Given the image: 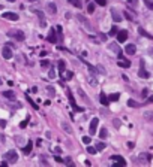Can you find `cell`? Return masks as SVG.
<instances>
[{"label": "cell", "mask_w": 153, "mask_h": 167, "mask_svg": "<svg viewBox=\"0 0 153 167\" xmlns=\"http://www.w3.org/2000/svg\"><path fill=\"white\" fill-rule=\"evenodd\" d=\"M98 69H99V72H101V73H105V70H104L102 66H98Z\"/></svg>", "instance_id": "obj_52"}, {"label": "cell", "mask_w": 153, "mask_h": 167, "mask_svg": "<svg viewBox=\"0 0 153 167\" xmlns=\"http://www.w3.org/2000/svg\"><path fill=\"white\" fill-rule=\"evenodd\" d=\"M99 137H101V139H107V137H108V131H107V128H102L101 131H99Z\"/></svg>", "instance_id": "obj_25"}, {"label": "cell", "mask_w": 153, "mask_h": 167, "mask_svg": "<svg viewBox=\"0 0 153 167\" xmlns=\"http://www.w3.org/2000/svg\"><path fill=\"white\" fill-rule=\"evenodd\" d=\"M95 2H96L99 6H105V3H107V2H105V0H95Z\"/></svg>", "instance_id": "obj_43"}, {"label": "cell", "mask_w": 153, "mask_h": 167, "mask_svg": "<svg viewBox=\"0 0 153 167\" xmlns=\"http://www.w3.org/2000/svg\"><path fill=\"white\" fill-rule=\"evenodd\" d=\"M113 124H114V127H117V128H119V127L122 125V122L119 121V119H114V122H113Z\"/></svg>", "instance_id": "obj_45"}, {"label": "cell", "mask_w": 153, "mask_h": 167, "mask_svg": "<svg viewBox=\"0 0 153 167\" xmlns=\"http://www.w3.org/2000/svg\"><path fill=\"white\" fill-rule=\"evenodd\" d=\"M62 128L66 131V133H72V128H71V125L68 122H62Z\"/></svg>", "instance_id": "obj_24"}, {"label": "cell", "mask_w": 153, "mask_h": 167, "mask_svg": "<svg viewBox=\"0 0 153 167\" xmlns=\"http://www.w3.org/2000/svg\"><path fill=\"white\" fill-rule=\"evenodd\" d=\"M0 127H2V128H5V127H6V121H5V119L0 121Z\"/></svg>", "instance_id": "obj_48"}, {"label": "cell", "mask_w": 153, "mask_h": 167, "mask_svg": "<svg viewBox=\"0 0 153 167\" xmlns=\"http://www.w3.org/2000/svg\"><path fill=\"white\" fill-rule=\"evenodd\" d=\"M65 61H63V60H60V61H59V73H62L63 70H65Z\"/></svg>", "instance_id": "obj_29"}, {"label": "cell", "mask_w": 153, "mask_h": 167, "mask_svg": "<svg viewBox=\"0 0 153 167\" xmlns=\"http://www.w3.org/2000/svg\"><path fill=\"white\" fill-rule=\"evenodd\" d=\"M108 48H110L113 52H116V54L119 55V58H123V57H122V51H120V48H119V43L113 42V43H110V45H108Z\"/></svg>", "instance_id": "obj_5"}, {"label": "cell", "mask_w": 153, "mask_h": 167, "mask_svg": "<svg viewBox=\"0 0 153 167\" xmlns=\"http://www.w3.org/2000/svg\"><path fill=\"white\" fill-rule=\"evenodd\" d=\"M32 148H33V143H32V142H27V145L24 146L23 152L26 154V155H27V154H30V152H32Z\"/></svg>", "instance_id": "obj_16"}, {"label": "cell", "mask_w": 153, "mask_h": 167, "mask_svg": "<svg viewBox=\"0 0 153 167\" xmlns=\"http://www.w3.org/2000/svg\"><path fill=\"white\" fill-rule=\"evenodd\" d=\"M119 98H120V94H117V92H114V94L110 96V100H111V102H117Z\"/></svg>", "instance_id": "obj_30"}, {"label": "cell", "mask_w": 153, "mask_h": 167, "mask_svg": "<svg viewBox=\"0 0 153 167\" xmlns=\"http://www.w3.org/2000/svg\"><path fill=\"white\" fill-rule=\"evenodd\" d=\"M78 19H80V23H83L84 24V27L87 29V30H92L93 27H92V24H90V21L86 17H83V15H78Z\"/></svg>", "instance_id": "obj_7"}, {"label": "cell", "mask_w": 153, "mask_h": 167, "mask_svg": "<svg viewBox=\"0 0 153 167\" xmlns=\"http://www.w3.org/2000/svg\"><path fill=\"white\" fill-rule=\"evenodd\" d=\"M143 2L146 3V6H147V8H149V9H153V3L150 2V0H143Z\"/></svg>", "instance_id": "obj_37"}, {"label": "cell", "mask_w": 153, "mask_h": 167, "mask_svg": "<svg viewBox=\"0 0 153 167\" xmlns=\"http://www.w3.org/2000/svg\"><path fill=\"white\" fill-rule=\"evenodd\" d=\"M104 148H105V143H104V142H99V143L96 145V151H102Z\"/></svg>", "instance_id": "obj_34"}, {"label": "cell", "mask_w": 153, "mask_h": 167, "mask_svg": "<svg viewBox=\"0 0 153 167\" xmlns=\"http://www.w3.org/2000/svg\"><path fill=\"white\" fill-rule=\"evenodd\" d=\"M26 98H27V102H29V103L32 104V108H33V109H35V110H38V109H39V106H38V104H36L35 102H33V100H32V98H30L29 96H26Z\"/></svg>", "instance_id": "obj_26"}, {"label": "cell", "mask_w": 153, "mask_h": 167, "mask_svg": "<svg viewBox=\"0 0 153 167\" xmlns=\"http://www.w3.org/2000/svg\"><path fill=\"white\" fill-rule=\"evenodd\" d=\"M89 81H90V85H93V86H95V85L98 84V82H96V79H93V78H90Z\"/></svg>", "instance_id": "obj_46"}, {"label": "cell", "mask_w": 153, "mask_h": 167, "mask_svg": "<svg viewBox=\"0 0 153 167\" xmlns=\"http://www.w3.org/2000/svg\"><path fill=\"white\" fill-rule=\"evenodd\" d=\"M47 9H48V12L51 15H56L57 14V6H56V3H48L47 5Z\"/></svg>", "instance_id": "obj_13"}, {"label": "cell", "mask_w": 153, "mask_h": 167, "mask_svg": "<svg viewBox=\"0 0 153 167\" xmlns=\"http://www.w3.org/2000/svg\"><path fill=\"white\" fill-rule=\"evenodd\" d=\"M3 96H5L6 98H11V100H15V92H14V91H11V90H8V91H5V92H3Z\"/></svg>", "instance_id": "obj_15"}, {"label": "cell", "mask_w": 153, "mask_h": 167, "mask_svg": "<svg viewBox=\"0 0 153 167\" xmlns=\"http://www.w3.org/2000/svg\"><path fill=\"white\" fill-rule=\"evenodd\" d=\"M47 91H48V96H51V97L56 96V88H54L53 85H48V86H47Z\"/></svg>", "instance_id": "obj_19"}, {"label": "cell", "mask_w": 153, "mask_h": 167, "mask_svg": "<svg viewBox=\"0 0 153 167\" xmlns=\"http://www.w3.org/2000/svg\"><path fill=\"white\" fill-rule=\"evenodd\" d=\"M68 2H69L72 6H75V8H81V6H83L81 0H68Z\"/></svg>", "instance_id": "obj_22"}, {"label": "cell", "mask_w": 153, "mask_h": 167, "mask_svg": "<svg viewBox=\"0 0 153 167\" xmlns=\"http://www.w3.org/2000/svg\"><path fill=\"white\" fill-rule=\"evenodd\" d=\"M87 12H89V14H93V12H95V5H93V3H90L87 6Z\"/></svg>", "instance_id": "obj_33"}, {"label": "cell", "mask_w": 153, "mask_h": 167, "mask_svg": "<svg viewBox=\"0 0 153 167\" xmlns=\"http://www.w3.org/2000/svg\"><path fill=\"white\" fill-rule=\"evenodd\" d=\"M125 17H126V19H129V21H131V19H134V17H132L128 11H125Z\"/></svg>", "instance_id": "obj_42"}, {"label": "cell", "mask_w": 153, "mask_h": 167, "mask_svg": "<svg viewBox=\"0 0 153 167\" xmlns=\"http://www.w3.org/2000/svg\"><path fill=\"white\" fill-rule=\"evenodd\" d=\"M111 161L117 163V166H119V164H120V166H126V160H125L123 157H120V155H113V157H111Z\"/></svg>", "instance_id": "obj_6"}, {"label": "cell", "mask_w": 153, "mask_h": 167, "mask_svg": "<svg viewBox=\"0 0 153 167\" xmlns=\"http://www.w3.org/2000/svg\"><path fill=\"white\" fill-rule=\"evenodd\" d=\"M134 146H135V143H134V142H128V148H131V149H132Z\"/></svg>", "instance_id": "obj_50"}, {"label": "cell", "mask_w": 153, "mask_h": 167, "mask_svg": "<svg viewBox=\"0 0 153 167\" xmlns=\"http://www.w3.org/2000/svg\"><path fill=\"white\" fill-rule=\"evenodd\" d=\"M8 2H11V3H14V2H15V0H8Z\"/></svg>", "instance_id": "obj_57"}, {"label": "cell", "mask_w": 153, "mask_h": 167, "mask_svg": "<svg viewBox=\"0 0 153 167\" xmlns=\"http://www.w3.org/2000/svg\"><path fill=\"white\" fill-rule=\"evenodd\" d=\"M65 163L68 164V166H72V160L71 158H65Z\"/></svg>", "instance_id": "obj_47"}, {"label": "cell", "mask_w": 153, "mask_h": 167, "mask_svg": "<svg viewBox=\"0 0 153 167\" xmlns=\"http://www.w3.org/2000/svg\"><path fill=\"white\" fill-rule=\"evenodd\" d=\"M48 42H51V43H56L57 42V36H56V30L54 29H51L50 30V35H48Z\"/></svg>", "instance_id": "obj_12"}, {"label": "cell", "mask_w": 153, "mask_h": 167, "mask_svg": "<svg viewBox=\"0 0 153 167\" xmlns=\"http://www.w3.org/2000/svg\"><path fill=\"white\" fill-rule=\"evenodd\" d=\"M0 166H2V167H8V161H6V160H5V161H3L2 164H0Z\"/></svg>", "instance_id": "obj_54"}, {"label": "cell", "mask_w": 153, "mask_h": 167, "mask_svg": "<svg viewBox=\"0 0 153 167\" xmlns=\"http://www.w3.org/2000/svg\"><path fill=\"white\" fill-rule=\"evenodd\" d=\"M87 152H89V154H92V155H95V154H96L98 151H96V148H93V146H87Z\"/></svg>", "instance_id": "obj_32"}, {"label": "cell", "mask_w": 153, "mask_h": 167, "mask_svg": "<svg viewBox=\"0 0 153 167\" xmlns=\"http://www.w3.org/2000/svg\"><path fill=\"white\" fill-rule=\"evenodd\" d=\"M98 125H99V118H93L90 121V127H89V134L93 136L98 130Z\"/></svg>", "instance_id": "obj_2"}, {"label": "cell", "mask_w": 153, "mask_h": 167, "mask_svg": "<svg viewBox=\"0 0 153 167\" xmlns=\"http://www.w3.org/2000/svg\"><path fill=\"white\" fill-rule=\"evenodd\" d=\"M81 142H83L84 145H89V143L92 142V139H90V136H83V137H81Z\"/></svg>", "instance_id": "obj_28"}, {"label": "cell", "mask_w": 153, "mask_h": 167, "mask_svg": "<svg viewBox=\"0 0 153 167\" xmlns=\"http://www.w3.org/2000/svg\"><path fill=\"white\" fill-rule=\"evenodd\" d=\"M54 160H56L57 163H62V161H63V160H62L60 157H59V155H56V157H54Z\"/></svg>", "instance_id": "obj_49"}, {"label": "cell", "mask_w": 153, "mask_h": 167, "mask_svg": "<svg viewBox=\"0 0 153 167\" xmlns=\"http://www.w3.org/2000/svg\"><path fill=\"white\" fill-rule=\"evenodd\" d=\"M9 36L15 37L17 41H24V39H26V36H24V33H23V31H14V33H11V31H9Z\"/></svg>", "instance_id": "obj_11"}, {"label": "cell", "mask_w": 153, "mask_h": 167, "mask_svg": "<svg viewBox=\"0 0 153 167\" xmlns=\"http://www.w3.org/2000/svg\"><path fill=\"white\" fill-rule=\"evenodd\" d=\"M125 51H126V54H128V55H134L135 52H137V46L134 43H129V45H126Z\"/></svg>", "instance_id": "obj_8"}, {"label": "cell", "mask_w": 153, "mask_h": 167, "mask_svg": "<svg viewBox=\"0 0 153 167\" xmlns=\"http://www.w3.org/2000/svg\"><path fill=\"white\" fill-rule=\"evenodd\" d=\"M54 152H56V154H60V152H62V149L57 146V148H54Z\"/></svg>", "instance_id": "obj_51"}, {"label": "cell", "mask_w": 153, "mask_h": 167, "mask_svg": "<svg viewBox=\"0 0 153 167\" xmlns=\"http://www.w3.org/2000/svg\"><path fill=\"white\" fill-rule=\"evenodd\" d=\"M48 78H50V79H54V78H56V72H54V70H50V72H48Z\"/></svg>", "instance_id": "obj_41"}, {"label": "cell", "mask_w": 153, "mask_h": 167, "mask_svg": "<svg viewBox=\"0 0 153 167\" xmlns=\"http://www.w3.org/2000/svg\"><path fill=\"white\" fill-rule=\"evenodd\" d=\"M29 121H30V116H27V118H26V121H23L21 124H20V127H21V128H24V127L29 124Z\"/></svg>", "instance_id": "obj_35"}, {"label": "cell", "mask_w": 153, "mask_h": 167, "mask_svg": "<svg viewBox=\"0 0 153 167\" xmlns=\"http://www.w3.org/2000/svg\"><path fill=\"white\" fill-rule=\"evenodd\" d=\"M2 55H3V58H6V60H11V58H12V49H11V46H8V45L3 46Z\"/></svg>", "instance_id": "obj_3"}, {"label": "cell", "mask_w": 153, "mask_h": 167, "mask_svg": "<svg viewBox=\"0 0 153 167\" xmlns=\"http://www.w3.org/2000/svg\"><path fill=\"white\" fill-rule=\"evenodd\" d=\"M41 66H42V67H48V66H50V61H48V60H42V61H41Z\"/></svg>", "instance_id": "obj_40"}, {"label": "cell", "mask_w": 153, "mask_h": 167, "mask_svg": "<svg viewBox=\"0 0 153 167\" xmlns=\"http://www.w3.org/2000/svg\"><path fill=\"white\" fill-rule=\"evenodd\" d=\"M140 33H141V35H143V36H147L149 39H152V35H149V33H147V31H146V30H143V29H140Z\"/></svg>", "instance_id": "obj_38"}, {"label": "cell", "mask_w": 153, "mask_h": 167, "mask_svg": "<svg viewBox=\"0 0 153 167\" xmlns=\"http://www.w3.org/2000/svg\"><path fill=\"white\" fill-rule=\"evenodd\" d=\"M35 14L39 17V19H41V27H47V23H45V19H44V12L42 11H35Z\"/></svg>", "instance_id": "obj_14"}, {"label": "cell", "mask_w": 153, "mask_h": 167, "mask_svg": "<svg viewBox=\"0 0 153 167\" xmlns=\"http://www.w3.org/2000/svg\"><path fill=\"white\" fill-rule=\"evenodd\" d=\"M128 106H129V108H140V106H141V104H140V103H137L135 100L129 98V100H128Z\"/></svg>", "instance_id": "obj_21"}, {"label": "cell", "mask_w": 153, "mask_h": 167, "mask_svg": "<svg viewBox=\"0 0 153 167\" xmlns=\"http://www.w3.org/2000/svg\"><path fill=\"white\" fill-rule=\"evenodd\" d=\"M147 161H152V154H147Z\"/></svg>", "instance_id": "obj_55"}, {"label": "cell", "mask_w": 153, "mask_h": 167, "mask_svg": "<svg viewBox=\"0 0 153 167\" xmlns=\"http://www.w3.org/2000/svg\"><path fill=\"white\" fill-rule=\"evenodd\" d=\"M119 66H120V67L128 69V67H131V63H129V61H122V60L119 58Z\"/></svg>", "instance_id": "obj_23"}, {"label": "cell", "mask_w": 153, "mask_h": 167, "mask_svg": "<svg viewBox=\"0 0 153 167\" xmlns=\"http://www.w3.org/2000/svg\"><path fill=\"white\" fill-rule=\"evenodd\" d=\"M128 5H131V6H137V0H128Z\"/></svg>", "instance_id": "obj_44"}, {"label": "cell", "mask_w": 153, "mask_h": 167, "mask_svg": "<svg viewBox=\"0 0 153 167\" xmlns=\"http://www.w3.org/2000/svg\"><path fill=\"white\" fill-rule=\"evenodd\" d=\"M99 100H101V103H102L104 106H108V98H107V96H105L104 92H101V96H99Z\"/></svg>", "instance_id": "obj_18"}, {"label": "cell", "mask_w": 153, "mask_h": 167, "mask_svg": "<svg viewBox=\"0 0 153 167\" xmlns=\"http://www.w3.org/2000/svg\"><path fill=\"white\" fill-rule=\"evenodd\" d=\"M116 36H117V41L119 42H126V39H128V31L126 30H120V31H117L116 33Z\"/></svg>", "instance_id": "obj_4"}, {"label": "cell", "mask_w": 153, "mask_h": 167, "mask_svg": "<svg viewBox=\"0 0 153 167\" xmlns=\"http://www.w3.org/2000/svg\"><path fill=\"white\" fill-rule=\"evenodd\" d=\"M15 140H17V143H18L20 146H23V143H24V139H23L21 136H15Z\"/></svg>", "instance_id": "obj_31"}, {"label": "cell", "mask_w": 153, "mask_h": 167, "mask_svg": "<svg viewBox=\"0 0 153 167\" xmlns=\"http://www.w3.org/2000/svg\"><path fill=\"white\" fill-rule=\"evenodd\" d=\"M2 17L6 19H12V21H17L18 19V14H15V12H3Z\"/></svg>", "instance_id": "obj_9"}, {"label": "cell", "mask_w": 153, "mask_h": 167, "mask_svg": "<svg viewBox=\"0 0 153 167\" xmlns=\"http://www.w3.org/2000/svg\"><path fill=\"white\" fill-rule=\"evenodd\" d=\"M119 30H117V27H111V30H110V35L108 36H116V33H117Z\"/></svg>", "instance_id": "obj_36"}, {"label": "cell", "mask_w": 153, "mask_h": 167, "mask_svg": "<svg viewBox=\"0 0 153 167\" xmlns=\"http://www.w3.org/2000/svg\"><path fill=\"white\" fill-rule=\"evenodd\" d=\"M27 2H30V3H32V2H36V0H27Z\"/></svg>", "instance_id": "obj_56"}, {"label": "cell", "mask_w": 153, "mask_h": 167, "mask_svg": "<svg viewBox=\"0 0 153 167\" xmlns=\"http://www.w3.org/2000/svg\"><path fill=\"white\" fill-rule=\"evenodd\" d=\"M146 116H147V119H152V112H147L146 113Z\"/></svg>", "instance_id": "obj_53"}, {"label": "cell", "mask_w": 153, "mask_h": 167, "mask_svg": "<svg viewBox=\"0 0 153 167\" xmlns=\"http://www.w3.org/2000/svg\"><path fill=\"white\" fill-rule=\"evenodd\" d=\"M5 160H6L8 163H12V164L17 163V161H18V154H17V151H15V149L8 151V152L5 154Z\"/></svg>", "instance_id": "obj_1"}, {"label": "cell", "mask_w": 153, "mask_h": 167, "mask_svg": "<svg viewBox=\"0 0 153 167\" xmlns=\"http://www.w3.org/2000/svg\"><path fill=\"white\" fill-rule=\"evenodd\" d=\"M60 75H65V76H63V81H66V79H71L72 76H74V73H72V72H66V70H63V72L60 73Z\"/></svg>", "instance_id": "obj_20"}, {"label": "cell", "mask_w": 153, "mask_h": 167, "mask_svg": "<svg viewBox=\"0 0 153 167\" xmlns=\"http://www.w3.org/2000/svg\"><path fill=\"white\" fill-rule=\"evenodd\" d=\"M111 15H113V19H114V23H120V21H122V15L117 12L116 8H111Z\"/></svg>", "instance_id": "obj_10"}, {"label": "cell", "mask_w": 153, "mask_h": 167, "mask_svg": "<svg viewBox=\"0 0 153 167\" xmlns=\"http://www.w3.org/2000/svg\"><path fill=\"white\" fill-rule=\"evenodd\" d=\"M78 94H80V97H81V98H84L86 102L89 103V98H87V96H86V92H84V91H83L81 88H78Z\"/></svg>", "instance_id": "obj_27"}, {"label": "cell", "mask_w": 153, "mask_h": 167, "mask_svg": "<svg viewBox=\"0 0 153 167\" xmlns=\"http://www.w3.org/2000/svg\"><path fill=\"white\" fill-rule=\"evenodd\" d=\"M147 96H149V90H147V88H144V90L141 91V97H143V98H146Z\"/></svg>", "instance_id": "obj_39"}, {"label": "cell", "mask_w": 153, "mask_h": 167, "mask_svg": "<svg viewBox=\"0 0 153 167\" xmlns=\"http://www.w3.org/2000/svg\"><path fill=\"white\" fill-rule=\"evenodd\" d=\"M138 76H140V78H144V79H147V78H150V73H149V72H146V70L141 67V70L138 72Z\"/></svg>", "instance_id": "obj_17"}, {"label": "cell", "mask_w": 153, "mask_h": 167, "mask_svg": "<svg viewBox=\"0 0 153 167\" xmlns=\"http://www.w3.org/2000/svg\"><path fill=\"white\" fill-rule=\"evenodd\" d=\"M0 85H2V79H0Z\"/></svg>", "instance_id": "obj_58"}]
</instances>
